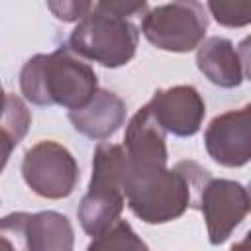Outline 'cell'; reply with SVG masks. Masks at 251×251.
Segmentation results:
<instances>
[{
    "label": "cell",
    "mask_w": 251,
    "mask_h": 251,
    "mask_svg": "<svg viewBox=\"0 0 251 251\" xmlns=\"http://www.w3.org/2000/svg\"><path fill=\"white\" fill-rule=\"evenodd\" d=\"M210 171L196 161H178L173 169L161 163H131L124 173V200L145 224H167L198 206Z\"/></svg>",
    "instance_id": "cell-1"
},
{
    "label": "cell",
    "mask_w": 251,
    "mask_h": 251,
    "mask_svg": "<svg viewBox=\"0 0 251 251\" xmlns=\"http://www.w3.org/2000/svg\"><path fill=\"white\" fill-rule=\"evenodd\" d=\"M20 88L27 102L37 106L59 104L67 110L84 106L98 90L94 69L69 45L53 53L33 55L20 71Z\"/></svg>",
    "instance_id": "cell-2"
},
{
    "label": "cell",
    "mask_w": 251,
    "mask_h": 251,
    "mask_svg": "<svg viewBox=\"0 0 251 251\" xmlns=\"http://www.w3.org/2000/svg\"><path fill=\"white\" fill-rule=\"evenodd\" d=\"M137 41L139 31L129 20L90 10L71 31L67 45L78 57L118 69L133 59Z\"/></svg>",
    "instance_id": "cell-3"
},
{
    "label": "cell",
    "mask_w": 251,
    "mask_h": 251,
    "mask_svg": "<svg viewBox=\"0 0 251 251\" xmlns=\"http://www.w3.org/2000/svg\"><path fill=\"white\" fill-rule=\"evenodd\" d=\"M208 14L200 0H173L143 14L141 33L157 49L194 51L206 37Z\"/></svg>",
    "instance_id": "cell-4"
},
{
    "label": "cell",
    "mask_w": 251,
    "mask_h": 251,
    "mask_svg": "<svg viewBox=\"0 0 251 251\" xmlns=\"http://www.w3.org/2000/svg\"><path fill=\"white\" fill-rule=\"evenodd\" d=\"M22 176L37 196L61 200L75 192L80 171L76 159L65 145L43 139L25 151Z\"/></svg>",
    "instance_id": "cell-5"
},
{
    "label": "cell",
    "mask_w": 251,
    "mask_h": 251,
    "mask_svg": "<svg viewBox=\"0 0 251 251\" xmlns=\"http://www.w3.org/2000/svg\"><path fill=\"white\" fill-rule=\"evenodd\" d=\"M0 235L10 241L12 249L29 251H71L75 243L69 218L53 210L8 214L0 218Z\"/></svg>",
    "instance_id": "cell-6"
},
{
    "label": "cell",
    "mask_w": 251,
    "mask_h": 251,
    "mask_svg": "<svg viewBox=\"0 0 251 251\" xmlns=\"http://www.w3.org/2000/svg\"><path fill=\"white\" fill-rule=\"evenodd\" d=\"M196 210L204 216L210 243L220 245L249 214V192L237 180L210 176L198 196Z\"/></svg>",
    "instance_id": "cell-7"
},
{
    "label": "cell",
    "mask_w": 251,
    "mask_h": 251,
    "mask_svg": "<svg viewBox=\"0 0 251 251\" xmlns=\"http://www.w3.org/2000/svg\"><path fill=\"white\" fill-rule=\"evenodd\" d=\"M208 155L222 167H243L251 159V106L218 114L204 131Z\"/></svg>",
    "instance_id": "cell-8"
},
{
    "label": "cell",
    "mask_w": 251,
    "mask_h": 251,
    "mask_svg": "<svg viewBox=\"0 0 251 251\" xmlns=\"http://www.w3.org/2000/svg\"><path fill=\"white\" fill-rule=\"evenodd\" d=\"M147 104L163 129L176 137H192L198 133L206 116L204 98L190 84L159 88Z\"/></svg>",
    "instance_id": "cell-9"
},
{
    "label": "cell",
    "mask_w": 251,
    "mask_h": 251,
    "mask_svg": "<svg viewBox=\"0 0 251 251\" xmlns=\"http://www.w3.org/2000/svg\"><path fill=\"white\" fill-rule=\"evenodd\" d=\"M243 41V49H245ZM196 67L198 71L216 86L235 88L247 76V57L226 37L212 35L196 47Z\"/></svg>",
    "instance_id": "cell-10"
},
{
    "label": "cell",
    "mask_w": 251,
    "mask_h": 251,
    "mask_svg": "<svg viewBox=\"0 0 251 251\" xmlns=\"http://www.w3.org/2000/svg\"><path fill=\"white\" fill-rule=\"evenodd\" d=\"M126 102L116 92L98 88L84 106L69 110V120L78 133L104 141L120 129V126L126 122Z\"/></svg>",
    "instance_id": "cell-11"
},
{
    "label": "cell",
    "mask_w": 251,
    "mask_h": 251,
    "mask_svg": "<svg viewBox=\"0 0 251 251\" xmlns=\"http://www.w3.org/2000/svg\"><path fill=\"white\" fill-rule=\"evenodd\" d=\"M167 131L157 122L151 106H141L129 120L124 137V149L131 163H161L167 165Z\"/></svg>",
    "instance_id": "cell-12"
},
{
    "label": "cell",
    "mask_w": 251,
    "mask_h": 251,
    "mask_svg": "<svg viewBox=\"0 0 251 251\" xmlns=\"http://www.w3.org/2000/svg\"><path fill=\"white\" fill-rule=\"evenodd\" d=\"M126 200L122 190L88 184V190L78 204L76 216L82 229L90 237H96L120 218Z\"/></svg>",
    "instance_id": "cell-13"
},
{
    "label": "cell",
    "mask_w": 251,
    "mask_h": 251,
    "mask_svg": "<svg viewBox=\"0 0 251 251\" xmlns=\"http://www.w3.org/2000/svg\"><path fill=\"white\" fill-rule=\"evenodd\" d=\"M31 124V112L25 102L6 92V102L0 112V163L6 165L12 149L25 137Z\"/></svg>",
    "instance_id": "cell-14"
},
{
    "label": "cell",
    "mask_w": 251,
    "mask_h": 251,
    "mask_svg": "<svg viewBox=\"0 0 251 251\" xmlns=\"http://www.w3.org/2000/svg\"><path fill=\"white\" fill-rule=\"evenodd\" d=\"M90 251L98 249H147L145 241L133 231V227L126 220H116L110 227H106L100 235L92 237L88 243Z\"/></svg>",
    "instance_id": "cell-15"
},
{
    "label": "cell",
    "mask_w": 251,
    "mask_h": 251,
    "mask_svg": "<svg viewBox=\"0 0 251 251\" xmlns=\"http://www.w3.org/2000/svg\"><path fill=\"white\" fill-rule=\"evenodd\" d=\"M208 10L224 27H245L251 22V0H208Z\"/></svg>",
    "instance_id": "cell-16"
},
{
    "label": "cell",
    "mask_w": 251,
    "mask_h": 251,
    "mask_svg": "<svg viewBox=\"0 0 251 251\" xmlns=\"http://www.w3.org/2000/svg\"><path fill=\"white\" fill-rule=\"evenodd\" d=\"M47 8L59 22L73 24L92 10V0H47Z\"/></svg>",
    "instance_id": "cell-17"
},
{
    "label": "cell",
    "mask_w": 251,
    "mask_h": 251,
    "mask_svg": "<svg viewBox=\"0 0 251 251\" xmlns=\"http://www.w3.org/2000/svg\"><path fill=\"white\" fill-rule=\"evenodd\" d=\"M94 10L127 20L131 16H143L147 12V0H96Z\"/></svg>",
    "instance_id": "cell-18"
},
{
    "label": "cell",
    "mask_w": 251,
    "mask_h": 251,
    "mask_svg": "<svg viewBox=\"0 0 251 251\" xmlns=\"http://www.w3.org/2000/svg\"><path fill=\"white\" fill-rule=\"evenodd\" d=\"M0 249H12V245H10V241H8V239H4L2 235H0Z\"/></svg>",
    "instance_id": "cell-19"
},
{
    "label": "cell",
    "mask_w": 251,
    "mask_h": 251,
    "mask_svg": "<svg viewBox=\"0 0 251 251\" xmlns=\"http://www.w3.org/2000/svg\"><path fill=\"white\" fill-rule=\"evenodd\" d=\"M4 102H6V92H4V88H2V84H0V112H2V108H4Z\"/></svg>",
    "instance_id": "cell-20"
},
{
    "label": "cell",
    "mask_w": 251,
    "mask_h": 251,
    "mask_svg": "<svg viewBox=\"0 0 251 251\" xmlns=\"http://www.w3.org/2000/svg\"><path fill=\"white\" fill-rule=\"evenodd\" d=\"M4 167H6V165H2V163H0V173H2V171H4Z\"/></svg>",
    "instance_id": "cell-21"
}]
</instances>
